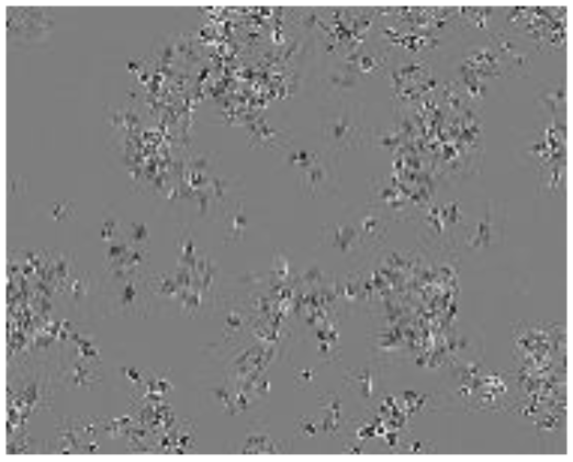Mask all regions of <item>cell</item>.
Here are the masks:
<instances>
[{"label": "cell", "instance_id": "cell-1", "mask_svg": "<svg viewBox=\"0 0 573 462\" xmlns=\"http://www.w3.org/2000/svg\"><path fill=\"white\" fill-rule=\"evenodd\" d=\"M54 27L45 7H7L8 49L26 50L47 44Z\"/></svg>", "mask_w": 573, "mask_h": 462}]
</instances>
